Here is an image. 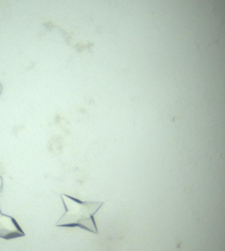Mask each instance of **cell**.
I'll return each mask as SVG.
<instances>
[{
  "mask_svg": "<svg viewBox=\"0 0 225 251\" xmlns=\"http://www.w3.org/2000/svg\"><path fill=\"white\" fill-rule=\"evenodd\" d=\"M61 198L65 206V214L60 218L56 226H78L93 234H99L94 215L104 205V202L82 201L66 194H62Z\"/></svg>",
  "mask_w": 225,
  "mask_h": 251,
  "instance_id": "obj_1",
  "label": "cell"
},
{
  "mask_svg": "<svg viewBox=\"0 0 225 251\" xmlns=\"http://www.w3.org/2000/svg\"><path fill=\"white\" fill-rule=\"evenodd\" d=\"M23 236H25V233L14 218L0 214V238L12 240Z\"/></svg>",
  "mask_w": 225,
  "mask_h": 251,
  "instance_id": "obj_2",
  "label": "cell"
},
{
  "mask_svg": "<svg viewBox=\"0 0 225 251\" xmlns=\"http://www.w3.org/2000/svg\"><path fill=\"white\" fill-rule=\"evenodd\" d=\"M3 191V179H2V177L0 176V193Z\"/></svg>",
  "mask_w": 225,
  "mask_h": 251,
  "instance_id": "obj_3",
  "label": "cell"
},
{
  "mask_svg": "<svg viewBox=\"0 0 225 251\" xmlns=\"http://www.w3.org/2000/svg\"><path fill=\"white\" fill-rule=\"evenodd\" d=\"M2 90H3V87H2V84L0 83V94H1V92H2Z\"/></svg>",
  "mask_w": 225,
  "mask_h": 251,
  "instance_id": "obj_4",
  "label": "cell"
},
{
  "mask_svg": "<svg viewBox=\"0 0 225 251\" xmlns=\"http://www.w3.org/2000/svg\"><path fill=\"white\" fill-rule=\"evenodd\" d=\"M0 214H1V211H0Z\"/></svg>",
  "mask_w": 225,
  "mask_h": 251,
  "instance_id": "obj_5",
  "label": "cell"
}]
</instances>
